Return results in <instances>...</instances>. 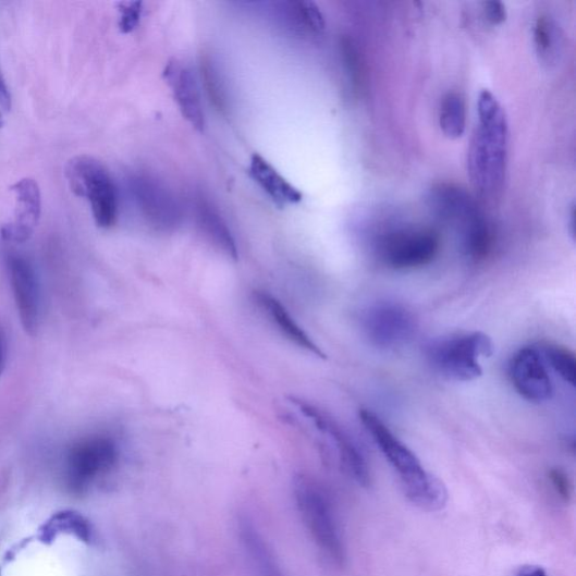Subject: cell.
Here are the masks:
<instances>
[{"instance_id":"obj_1","label":"cell","mask_w":576,"mask_h":576,"mask_svg":"<svg viewBox=\"0 0 576 576\" xmlns=\"http://www.w3.org/2000/svg\"><path fill=\"white\" fill-rule=\"evenodd\" d=\"M479 125L473 134L467 155L470 182L482 195H494L506 175L510 127L502 107L490 90L478 100Z\"/></svg>"},{"instance_id":"obj_2","label":"cell","mask_w":576,"mask_h":576,"mask_svg":"<svg viewBox=\"0 0 576 576\" xmlns=\"http://www.w3.org/2000/svg\"><path fill=\"white\" fill-rule=\"evenodd\" d=\"M359 419L396 471L405 497L422 511H443L449 500L444 483L425 468L419 457L375 413L363 409Z\"/></svg>"},{"instance_id":"obj_3","label":"cell","mask_w":576,"mask_h":576,"mask_svg":"<svg viewBox=\"0 0 576 576\" xmlns=\"http://www.w3.org/2000/svg\"><path fill=\"white\" fill-rule=\"evenodd\" d=\"M298 513L320 551L333 564L343 566L346 548L333 507L324 491L311 479L298 477L294 482Z\"/></svg>"},{"instance_id":"obj_4","label":"cell","mask_w":576,"mask_h":576,"mask_svg":"<svg viewBox=\"0 0 576 576\" xmlns=\"http://www.w3.org/2000/svg\"><path fill=\"white\" fill-rule=\"evenodd\" d=\"M492 354V339L481 331L439 339L427 351L430 365L440 376L464 383L482 377L480 360Z\"/></svg>"},{"instance_id":"obj_5","label":"cell","mask_w":576,"mask_h":576,"mask_svg":"<svg viewBox=\"0 0 576 576\" xmlns=\"http://www.w3.org/2000/svg\"><path fill=\"white\" fill-rule=\"evenodd\" d=\"M72 192L88 199L97 226L112 228L118 220V194L106 166L90 156H76L65 164Z\"/></svg>"},{"instance_id":"obj_6","label":"cell","mask_w":576,"mask_h":576,"mask_svg":"<svg viewBox=\"0 0 576 576\" xmlns=\"http://www.w3.org/2000/svg\"><path fill=\"white\" fill-rule=\"evenodd\" d=\"M119 454L115 440L108 434H91L81 439L65 457L64 479L68 488L77 493L84 492L114 468Z\"/></svg>"},{"instance_id":"obj_7","label":"cell","mask_w":576,"mask_h":576,"mask_svg":"<svg viewBox=\"0 0 576 576\" xmlns=\"http://www.w3.org/2000/svg\"><path fill=\"white\" fill-rule=\"evenodd\" d=\"M380 260L395 270L430 265L439 255L440 236L428 228H403L383 233L377 242Z\"/></svg>"},{"instance_id":"obj_8","label":"cell","mask_w":576,"mask_h":576,"mask_svg":"<svg viewBox=\"0 0 576 576\" xmlns=\"http://www.w3.org/2000/svg\"><path fill=\"white\" fill-rule=\"evenodd\" d=\"M360 323L369 344L383 351H395L408 345L417 331L414 314L393 302L371 305L363 314Z\"/></svg>"},{"instance_id":"obj_9","label":"cell","mask_w":576,"mask_h":576,"mask_svg":"<svg viewBox=\"0 0 576 576\" xmlns=\"http://www.w3.org/2000/svg\"><path fill=\"white\" fill-rule=\"evenodd\" d=\"M291 402L297 406L304 417H307L315 425L319 432L328 438L338 454L339 461H341L350 476L364 488L370 486V469L355 440L339 424L316 408V406L295 397H292Z\"/></svg>"},{"instance_id":"obj_10","label":"cell","mask_w":576,"mask_h":576,"mask_svg":"<svg viewBox=\"0 0 576 576\" xmlns=\"http://www.w3.org/2000/svg\"><path fill=\"white\" fill-rule=\"evenodd\" d=\"M428 200L432 212L458 231L461 241L487 220L476 199L459 186L439 184L431 188Z\"/></svg>"},{"instance_id":"obj_11","label":"cell","mask_w":576,"mask_h":576,"mask_svg":"<svg viewBox=\"0 0 576 576\" xmlns=\"http://www.w3.org/2000/svg\"><path fill=\"white\" fill-rule=\"evenodd\" d=\"M11 286L23 329L29 335H36L41 319V291L33 265L21 255L8 258Z\"/></svg>"},{"instance_id":"obj_12","label":"cell","mask_w":576,"mask_h":576,"mask_svg":"<svg viewBox=\"0 0 576 576\" xmlns=\"http://www.w3.org/2000/svg\"><path fill=\"white\" fill-rule=\"evenodd\" d=\"M510 376L517 393L528 402L544 403L554 394L549 367L536 347L522 348L514 355Z\"/></svg>"},{"instance_id":"obj_13","label":"cell","mask_w":576,"mask_h":576,"mask_svg":"<svg viewBox=\"0 0 576 576\" xmlns=\"http://www.w3.org/2000/svg\"><path fill=\"white\" fill-rule=\"evenodd\" d=\"M15 194L14 220L5 224L0 234L8 243L23 244L29 241L39 224L42 199L39 184L33 179H22L12 185Z\"/></svg>"},{"instance_id":"obj_14","label":"cell","mask_w":576,"mask_h":576,"mask_svg":"<svg viewBox=\"0 0 576 576\" xmlns=\"http://www.w3.org/2000/svg\"><path fill=\"white\" fill-rule=\"evenodd\" d=\"M135 198L147 221L158 230L175 229L182 220V210L175 197L155 180L137 176L132 180Z\"/></svg>"},{"instance_id":"obj_15","label":"cell","mask_w":576,"mask_h":576,"mask_svg":"<svg viewBox=\"0 0 576 576\" xmlns=\"http://www.w3.org/2000/svg\"><path fill=\"white\" fill-rule=\"evenodd\" d=\"M164 78L172 88L183 117L197 131H205V111H203L200 94L195 76L189 68L179 61L169 62L166 66Z\"/></svg>"},{"instance_id":"obj_16","label":"cell","mask_w":576,"mask_h":576,"mask_svg":"<svg viewBox=\"0 0 576 576\" xmlns=\"http://www.w3.org/2000/svg\"><path fill=\"white\" fill-rule=\"evenodd\" d=\"M254 299L270 322H272L291 343L319 358H327V355L314 342V339L295 321L277 297L267 292L256 291L254 293Z\"/></svg>"},{"instance_id":"obj_17","label":"cell","mask_w":576,"mask_h":576,"mask_svg":"<svg viewBox=\"0 0 576 576\" xmlns=\"http://www.w3.org/2000/svg\"><path fill=\"white\" fill-rule=\"evenodd\" d=\"M249 175L280 207L296 205L303 198L302 193L258 154L250 159Z\"/></svg>"},{"instance_id":"obj_18","label":"cell","mask_w":576,"mask_h":576,"mask_svg":"<svg viewBox=\"0 0 576 576\" xmlns=\"http://www.w3.org/2000/svg\"><path fill=\"white\" fill-rule=\"evenodd\" d=\"M196 215L198 225L203 233L207 235V238L225 256L233 260H238V247H236L228 224L205 197L199 198L196 203Z\"/></svg>"},{"instance_id":"obj_19","label":"cell","mask_w":576,"mask_h":576,"mask_svg":"<svg viewBox=\"0 0 576 576\" xmlns=\"http://www.w3.org/2000/svg\"><path fill=\"white\" fill-rule=\"evenodd\" d=\"M534 42L540 62L549 68L560 62L564 47L563 32L551 15L537 17L534 25Z\"/></svg>"},{"instance_id":"obj_20","label":"cell","mask_w":576,"mask_h":576,"mask_svg":"<svg viewBox=\"0 0 576 576\" xmlns=\"http://www.w3.org/2000/svg\"><path fill=\"white\" fill-rule=\"evenodd\" d=\"M241 536L260 576H283L272 552L269 551L262 537L248 519L241 522Z\"/></svg>"},{"instance_id":"obj_21","label":"cell","mask_w":576,"mask_h":576,"mask_svg":"<svg viewBox=\"0 0 576 576\" xmlns=\"http://www.w3.org/2000/svg\"><path fill=\"white\" fill-rule=\"evenodd\" d=\"M465 99L456 91L448 93L440 103L439 125L449 139L456 140L466 130Z\"/></svg>"},{"instance_id":"obj_22","label":"cell","mask_w":576,"mask_h":576,"mask_svg":"<svg viewBox=\"0 0 576 576\" xmlns=\"http://www.w3.org/2000/svg\"><path fill=\"white\" fill-rule=\"evenodd\" d=\"M285 19L296 30L311 36H321L326 29L324 17L319 8L311 2L284 3Z\"/></svg>"},{"instance_id":"obj_23","label":"cell","mask_w":576,"mask_h":576,"mask_svg":"<svg viewBox=\"0 0 576 576\" xmlns=\"http://www.w3.org/2000/svg\"><path fill=\"white\" fill-rule=\"evenodd\" d=\"M547 365L572 388L576 384V359L566 347L556 344H546L538 348Z\"/></svg>"},{"instance_id":"obj_24","label":"cell","mask_w":576,"mask_h":576,"mask_svg":"<svg viewBox=\"0 0 576 576\" xmlns=\"http://www.w3.org/2000/svg\"><path fill=\"white\" fill-rule=\"evenodd\" d=\"M200 75L213 107L221 113L228 111V98L218 68L209 54H201Z\"/></svg>"},{"instance_id":"obj_25","label":"cell","mask_w":576,"mask_h":576,"mask_svg":"<svg viewBox=\"0 0 576 576\" xmlns=\"http://www.w3.org/2000/svg\"><path fill=\"white\" fill-rule=\"evenodd\" d=\"M342 57L346 74L354 87L360 83V59L357 48L352 40L345 38L341 45Z\"/></svg>"},{"instance_id":"obj_26","label":"cell","mask_w":576,"mask_h":576,"mask_svg":"<svg viewBox=\"0 0 576 576\" xmlns=\"http://www.w3.org/2000/svg\"><path fill=\"white\" fill-rule=\"evenodd\" d=\"M120 28L123 33L132 32L139 24L143 3L133 2V3H120Z\"/></svg>"},{"instance_id":"obj_27","label":"cell","mask_w":576,"mask_h":576,"mask_svg":"<svg viewBox=\"0 0 576 576\" xmlns=\"http://www.w3.org/2000/svg\"><path fill=\"white\" fill-rule=\"evenodd\" d=\"M548 478L557 497L564 502H568L573 487L567 474L563 469L554 467L549 470Z\"/></svg>"},{"instance_id":"obj_28","label":"cell","mask_w":576,"mask_h":576,"mask_svg":"<svg viewBox=\"0 0 576 576\" xmlns=\"http://www.w3.org/2000/svg\"><path fill=\"white\" fill-rule=\"evenodd\" d=\"M485 16L492 25H500L506 20V10L501 2H487L483 4Z\"/></svg>"},{"instance_id":"obj_29","label":"cell","mask_w":576,"mask_h":576,"mask_svg":"<svg viewBox=\"0 0 576 576\" xmlns=\"http://www.w3.org/2000/svg\"><path fill=\"white\" fill-rule=\"evenodd\" d=\"M11 108V94L2 75H0V128L4 125L5 118L10 113Z\"/></svg>"},{"instance_id":"obj_30","label":"cell","mask_w":576,"mask_h":576,"mask_svg":"<svg viewBox=\"0 0 576 576\" xmlns=\"http://www.w3.org/2000/svg\"><path fill=\"white\" fill-rule=\"evenodd\" d=\"M9 358V339L5 329L0 326V377L7 367Z\"/></svg>"},{"instance_id":"obj_31","label":"cell","mask_w":576,"mask_h":576,"mask_svg":"<svg viewBox=\"0 0 576 576\" xmlns=\"http://www.w3.org/2000/svg\"><path fill=\"white\" fill-rule=\"evenodd\" d=\"M515 576H549L548 572L538 565L522 566Z\"/></svg>"},{"instance_id":"obj_32","label":"cell","mask_w":576,"mask_h":576,"mask_svg":"<svg viewBox=\"0 0 576 576\" xmlns=\"http://www.w3.org/2000/svg\"><path fill=\"white\" fill-rule=\"evenodd\" d=\"M568 230L572 235V238L574 241L575 238V205L572 203V206L569 207V215H568Z\"/></svg>"}]
</instances>
